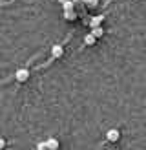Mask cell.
<instances>
[{"mask_svg":"<svg viewBox=\"0 0 146 150\" xmlns=\"http://www.w3.org/2000/svg\"><path fill=\"white\" fill-rule=\"evenodd\" d=\"M91 35L95 37V39H99V37L104 35V29H102V28H93V29H91Z\"/></svg>","mask_w":146,"mask_h":150,"instance_id":"ba28073f","label":"cell"},{"mask_svg":"<svg viewBox=\"0 0 146 150\" xmlns=\"http://www.w3.org/2000/svg\"><path fill=\"white\" fill-rule=\"evenodd\" d=\"M36 150H48V145H46V141H40V143L36 145Z\"/></svg>","mask_w":146,"mask_h":150,"instance_id":"8fae6325","label":"cell"},{"mask_svg":"<svg viewBox=\"0 0 146 150\" xmlns=\"http://www.w3.org/2000/svg\"><path fill=\"white\" fill-rule=\"evenodd\" d=\"M64 53V48H62V44H55L53 48H51V57L53 59H60Z\"/></svg>","mask_w":146,"mask_h":150,"instance_id":"3957f363","label":"cell"},{"mask_svg":"<svg viewBox=\"0 0 146 150\" xmlns=\"http://www.w3.org/2000/svg\"><path fill=\"white\" fill-rule=\"evenodd\" d=\"M62 17H64L66 20H75V18H77V13H75V11H64Z\"/></svg>","mask_w":146,"mask_h":150,"instance_id":"52a82bcc","label":"cell"},{"mask_svg":"<svg viewBox=\"0 0 146 150\" xmlns=\"http://www.w3.org/2000/svg\"><path fill=\"white\" fill-rule=\"evenodd\" d=\"M119 137H121V130H119V128H110V130L106 132V139L112 141V143H113V141H117Z\"/></svg>","mask_w":146,"mask_h":150,"instance_id":"7a4b0ae2","label":"cell"},{"mask_svg":"<svg viewBox=\"0 0 146 150\" xmlns=\"http://www.w3.org/2000/svg\"><path fill=\"white\" fill-rule=\"evenodd\" d=\"M73 2H75V6H77V2H84L86 4V0H73Z\"/></svg>","mask_w":146,"mask_h":150,"instance_id":"4fadbf2b","label":"cell"},{"mask_svg":"<svg viewBox=\"0 0 146 150\" xmlns=\"http://www.w3.org/2000/svg\"><path fill=\"white\" fill-rule=\"evenodd\" d=\"M46 145H48V150H57L58 148V139L57 137H48Z\"/></svg>","mask_w":146,"mask_h":150,"instance_id":"5b68a950","label":"cell"},{"mask_svg":"<svg viewBox=\"0 0 146 150\" xmlns=\"http://www.w3.org/2000/svg\"><path fill=\"white\" fill-rule=\"evenodd\" d=\"M95 40H97V39H95V37H93L91 33L84 37V44H88V46H93V44H95Z\"/></svg>","mask_w":146,"mask_h":150,"instance_id":"9c48e42d","label":"cell"},{"mask_svg":"<svg viewBox=\"0 0 146 150\" xmlns=\"http://www.w3.org/2000/svg\"><path fill=\"white\" fill-rule=\"evenodd\" d=\"M4 146H6V139L0 137V148H4Z\"/></svg>","mask_w":146,"mask_h":150,"instance_id":"7c38bea8","label":"cell"},{"mask_svg":"<svg viewBox=\"0 0 146 150\" xmlns=\"http://www.w3.org/2000/svg\"><path fill=\"white\" fill-rule=\"evenodd\" d=\"M58 2H60V4H64V2H66V0H58Z\"/></svg>","mask_w":146,"mask_h":150,"instance_id":"5bb4252c","label":"cell"},{"mask_svg":"<svg viewBox=\"0 0 146 150\" xmlns=\"http://www.w3.org/2000/svg\"><path fill=\"white\" fill-rule=\"evenodd\" d=\"M62 9L64 11H75V2H73V0H66L62 4Z\"/></svg>","mask_w":146,"mask_h":150,"instance_id":"8992f818","label":"cell"},{"mask_svg":"<svg viewBox=\"0 0 146 150\" xmlns=\"http://www.w3.org/2000/svg\"><path fill=\"white\" fill-rule=\"evenodd\" d=\"M104 18H106L104 15H97V17H91V20H90L91 29H93V28H100V24H102V20H104Z\"/></svg>","mask_w":146,"mask_h":150,"instance_id":"277c9868","label":"cell"},{"mask_svg":"<svg viewBox=\"0 0 146 150\" xmlns=\"http://www.w3.org/2000/svg\"><path fill=\"white\" fill-rule=\"evenodd\" d=\"M15 79H17L18 82H26V81L29 79V70H27V68L17 70V73H15Z\"/></svg>","mask_w":146,"mask_h":150,"instance_id":"6da1fadb","label":"cell"},{"mask_svg":"<svg viewBox=\"0 0 146 150\" xmlns=\"http://www.w3.org/2000/svg\"><path fill=\"white\" fill-rule=\"evenodd\" d=\"M86 6H90V7H97V6H99V0H86Z\"/></svg>","mask_w":146,"mask_h":150,"instance_id":"30bf717a","label":"cell"}]
</instances>
